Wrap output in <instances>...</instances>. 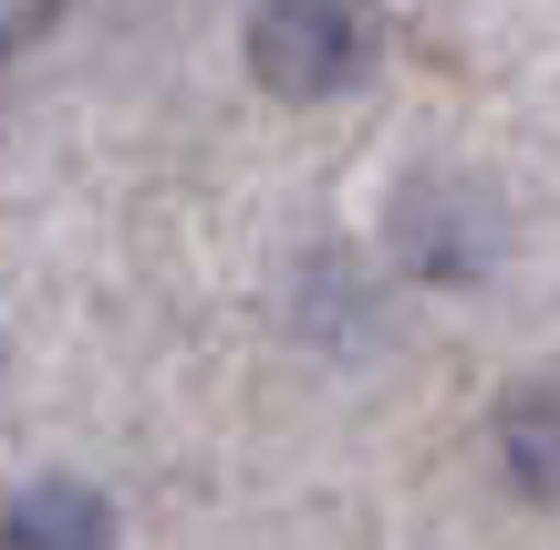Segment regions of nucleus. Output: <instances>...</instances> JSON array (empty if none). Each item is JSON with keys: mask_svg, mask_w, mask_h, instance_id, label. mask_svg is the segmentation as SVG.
Masks as SVG:
<instances>
[{"mask_svg": "<svg viewBox=\"0 0 560 550\" xmlns=\"http://www.w3.org/2000/svg\"><path fill=\"white\" fill-rule=\"evenodd\" d=\"M0 550H115V510L83 478H32L0 510Z\"/></svg>", "mask_w": 560, "mask_h": 550, "instance_id": "nucleus-4", "label": "nucleus"}, {"mask_svg": "<svg viewBox=\"0 0 560 550\" xmlns=\"http://www.w3.org/2000/svg\"><path fill=\"white\" fill-rule=\"evenodd\" d=\"M52 32V11H0V52H21V42Z\"/></svg>", "mask_w": 560, "mask_h": 550, "instance_id": "nucleus-5", "label": "nucleus"}, {"mask_svg": "<svg viewBox=\"0 0 560 550\" xmlns=\"http://www.w3.org/2000/svg\"><path fill=\"white\" fill-rule=\"evenodd\" d=\"M240 62H249L260 94L322 104V94H342V83H363V62H374V21L332 11V0H270V11H249Z\"/></svg>", "mask_w": 560, "mask_h": 550, "instance_id": "nucleus-2", "label": "nucleus"}, {"mask_svg": "<svg viewBox=\"0 0 560 550\" xmlns=\"http://www.w3.org/2000/svg\"><path fill=\"white\" fill-rule=\"evenodd\" d=\"M384 249L425 291H478L509 260V198L488 177H467V166H416L384 198Z\"/></svg>", "mask_w": 560, "mask_h": 550, "instance_id": "nucleus-1", "label": "nucleus"}, {"mask_svg": "<svg viewBox=\"0 0 560 550\" xmlns=\"http://www.w3.org/2000/svg\"><path fill=\"white\" fill-rule=\"evenodd\" d=\"M488 436H499L509 489H520L529 510H560V374H540V385H509L499 416H488Z\"/></svg>", "mask_w": 560, "mask_h": 550, "instance_id": "nucleus-3", "label": "nucleus"}]
</instances>
